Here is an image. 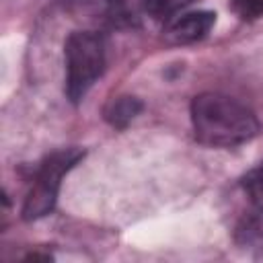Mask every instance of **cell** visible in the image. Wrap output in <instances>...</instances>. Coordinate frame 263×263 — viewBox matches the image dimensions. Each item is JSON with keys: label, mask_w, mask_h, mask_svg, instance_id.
<instances>
[{"label": "cell", "mask_w": 263, "mask_h": 263, "mask_svg": "<svg viewBox=\"0 0 263 263\" xmlns=\"http://www.w3.org/2000/svg\"><path fill=\"white\" fill-rule=\"evenodd\" d=\"M195 138L212 148H232L259 134L257 115L224 92H201L191 101Z\"/></svg>", "instance_id": "6da1fadb"}, {"label": "cell", "mask_w": 263, "mask_h": 263, "mask_svg": "<svg viewBox=\"0 0 263 263\" xmlns=\"http://www.w3.org/2000/svg\"><path fill=\"white\" fill-rule=\"evenodd\" d=\"M66 55V95L80 103L88 88L105 70V43L92 31H74L64 45Z\"/></svg>", "instance_id": "7a4b0ae2"}, {"label": "cell", "mask_w": 263, "mask_h": 263, "mask_svg": "<svg viewBox=\"0 0 263 263\" xmlns=\"http://www.w3.org/2000/svg\"><path fill=\"white\" fill-rule=\"evenodd\" d=\"M82 156H84V152L80 148H62V150H55L53 154H49L41 162V166L35 175V181H33V185L25 197V203H23V218L25 220L43 218L53 210L62 177Z\"/></svg>", "instance_id": "3957f363"}, {"label": "cell", "mask_w": 263, "mask_h": 263, "mask_svg": "<svg viewBox=\"0 0 263 263\" xmlns=\"http://www.w3.org/2000/svg\"><path fill=\"white\" fill-rule=\"evenodd\" d=\"M216 23V14L210 10H197L181 14L166 27V37L173 43H193L203 39Z\"/></svg>", "instance_id": "277c9868"}, {"label": "cell", "mask_w": 263, "mask_h": 263, "mask_svg": "<svg viewBox=\"0 0 263 263\" xmlns=\"http://www.w3.org/2000/svg\"><path fill=\"white\" fill-rule=\"evenodd\" d=\"M140 111L142 103L136 97H117L105 107V119L113 127H125Z\"/></svg>", "instance_id": "5b68a950"}, {"label": "cell", "mask_w": 263, "mask_h": 263, "mask_svg": "<svg viewBox=\"0 0 263 263\" xmlns=\"http://www.w3.org/2000/svg\"><path fill=\"white\" fill-rule=\"evenodd\" d=\"M193 0H144V8L156 21H171L179 10H183Z\"/></svg>", "instance_id": "8992f818"}, {"label": "cell", "mask_w": 263, "mask_h": 263, "mask_svg": "<svg viewBox=\"0 0 263 263\" xmlns=\"http://www.w3.org/2000/svg\"><path fill=\"white\" fill-rule=\"evenodd\" d=\"M242 185H245V191H247L249 199H251L259 210H263V164L257 166V168H253V171L245 177Z\"/></svg>", "instance_id": "52a82bcc"}, {"label": "cell", "mask_w": 263, "mask_h": 263, "mask_svg": "<svg viewBox=\"0 0 263 263\" xmlns=\"http://www.w3.org/2000/svg\"><path fill=\"white\" fill-rule=\"evenodd\" d=\"M232 8L240 18H259L263 16V0H232Z\"/></svg>", "instance_id": "ba28073f"}]
</instances>
